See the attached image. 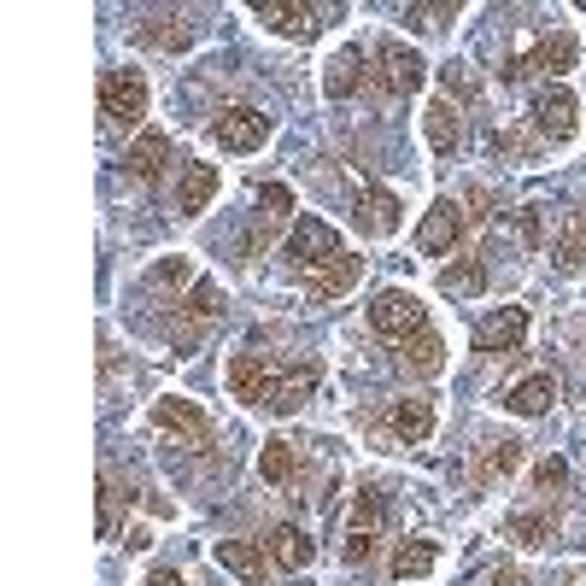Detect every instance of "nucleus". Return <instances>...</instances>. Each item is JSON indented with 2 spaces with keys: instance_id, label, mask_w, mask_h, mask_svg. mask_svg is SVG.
Returning <instances> with one entry per match:
<instances>
[{
  "instance_id": "nucleus-1",
  "label": "nucleus",
  "mask_w": 586,
  "mask_h": 586,
  "mask_svg": "<svg viewBox=\"0 0 586 586\" xmlns=\"http://www.w3.org/2000/svg\"><path fill=\"white\" fill-rule=\"evenodd\" d=\"M370 329L387 334V341H411V334L428 329V311H423V300H416L411 287H382L370 300Z\"/></svg>"
},
{
  "instance_id": "nucleus-2",
  "label": "nucleus",
  "mask_w": 586,
  "mask_h": 586,
  "mask_svg": "<svg viewBox=\"0 0 586 586\" xmlns=\"http://www.w3.org/2000/svg\"><path fill=\"white\" fill-rule=\"evenodd\" d=\"M153 428L182 440L188 452H205L212 446V416H205L194 400H176V393H164V400H153Z\"/></svg>"
},
{
  "instance_id": "nucleus-3",
  "label": "nucleus",
  "mask_w": 586,
  "mask_h": 586,
  "mask_svg": "<svg viewBox=\"0 0 586 586\" xmlns=\"http://www.w3.org/2000/svg\"><path fill=\"white\" fill-rule=\"evenodd\" d=\"M100 112H107V123H118V130H135L146 118V77L141 71H107L100 77Z\"/></svg>"
},
{
  "instance_id": "nucleus-4",
  "label": "nucleus",
  "mask_w": 586,
  "mask_h": 586,
  "mask_svg": "<svg viewBox=\"0 0 586 586\" xmlns=\"http://www.w3.org/2000/svg\"><path fill=\"white\" fill-rule=\"evenodd\" d=\"M282 370H287V364L264 358V352H235V358H229V393H235V400H246V405H270V400H276Z\"/></svg>"
},
{
  "instance_id": "nucleus-5",
  "label": "nucleus",
  "mask_w": 586,
  "mask_h": 586,
  "mask_svg": "<svg viewBox=\"0 0 586 586\" xmlns=\"http://www.w3.org/2000/svg\"><path fill=\"white\" fill-rule=\"evenodd\" d=\"M375 82L405 100V94H416L428 82V65H423L416 48H405V41H382V48H375Z\"/></svg>"
},
{
  "instance_id": "nucleus-6",
  "label": "nucleus",
  "mask_w": 586,
  "mask_h": 586,
  "mask_svg": "<svg viewBox=\"0 0 586 586\" xmlns=\"http://www.w3.org/2000/svg\"><path fill=\"white\" fill-rule=\"evenodd\" d=\"M346 246H341V235L323 223V218H300L293 223V235H287V246H282V259L287 264H300V270H323L329 259H341Z\"/></svg>"
},
{
  "instance_id": "nucleus-7",
  "label": "nucleus",
  "mask_w": 586,
  "mask_h": 586,
  "mask_svg": "<svg viewBox=\"0 0 586 586\" xmlns=\"http://www.w3.org/2000/svg\"><path fill=\"white\" fill-rule=\"evenodd\" d=\"M212 141L223 146V153H259V146L270 141V118L259 107H223L218 123H212Z\"/></svg>"
},
{
  "instance_id": "nucleus-8",
  "label": "nucleus",
  "mask_w": 586,
  "mask_h": 586,
  "mask_svg": "<svg viewBox=\"0 0 586 586\" xmlns=\"http://www.w3.org/2000/svg\"><path fill=\"white\" fill-rule=\"evenodd\" d=\"M534 130L546 135V141H569L575 135V123H580V100L563 89V82H546V89L534 94Z\"/></svg>"
},
{
  "instance_id": "nucleus-9",
  "label": "nucleus",
  "mask_w": 586,
  "mask_h": 586,
  "mask_svg": "<svg viewBox=\"0 0 586 586\" xmlns=\"http://www.w3.org/2000/svg\"><path fill=\"white\" fill-rule=\"evenodd\" d=\"M475 352H493V358H511V352H522V341H528V311L522 305H505V311H493V317H481L475 323Z\"/></svg>"
},
{
  "instance_id": "nucleus-10",
  "label": "nucleus",
  "mask_w": 586,
  "mask_h": 586,
  "mask_svg": "<svg viewBox=\"0 0 586 586\" xmlns=\"http://www.w3.org/2000/svg\"><path fill=\"white\" fill-rule=\"evenodd\" d=\"M575 36L569 30H557V36H546L534 53H522V59H511L505 65V82H522V77H557V71H569L575 65Z\"/></svg>"
},
{
  "instance_id": "nucleus-11",
  "label": "nucleus",
  "mask_w": 586,
  "mask_h": 586,
  "mask_svg": "<svg viewBox=\"0 0 586 586\" xmlns=\"http://www.w3.org/2000/svg\"><path fill=\"white\" fill-rule=\"evenodd\" d=\"M457 235H464V205H457V200H434V205H428V218L416 223V246H423L428 259L452 253Z\"/></svg>"
},
{
  "instance_id": "nucleus-12",
  "label": "nucleus",
  "mask_w": 586,
  "mask_h": 586,
  "mask_svg": "<svg viewBox=\"0 0 586 586\" xmlns=\"http://www.w3.org/2000/svg\"><path fill=\"white\" fill-rule=\"evenodd\" d=\"M364 276V259L358 253H341V259H329L323 270H311L305 276V300L311 305H329V300H341V293H352Z\"/></svg>"
},
{
  "instance_id": "nucleus-13",
  "label": "nucleus",
  "mask_w": 586,
  "mask_h": 586,
  "mask_svg": "<svg viewBox=\"0 0 586 586\" xmlns=\"http://www.w3.org/2000/svg\"><path fill=\"white\" fill-rule=\"evenodd\" d=\"M212 557H218L235 580H246V586H264V580H270V552L259 546V539H218Z\"/></svg>"
},
{
  "instance_id": "nucleus-14",
  "label": "nucleus",
  "mask_w": 586,
  "mask_h": 586,
  "mask_svg": "<svg viewBox=\"0 0 586 586\" xmlns=\"http://www.w3.org/2000/svg\"><path fill=\"white\" fill-rule=\"evenodd\" d=\"M164 164H171V135L164 130H141L130 141V153H123V171H130L135 182H159Z\"/></svg>"
},
{
  "instance_id": "nucleus-15",
  "label": "nucleus",
  "mask_w": 586,
  "mask_h": 586,
  "mask_svg": "<svg viewBox=\"0 0 586 586\" xmlns=\"http://www.w3.org/2000/svg\"><path fill=\"white\" fill-rule=\"evenodd\" d=\"M223 188V176H218V164H182V182H176V212L182 218H200L205 205H212V194Z\"/></svg>"
},
{
  "instance_id": "nucleus-16",
  "label": "nucleus",
  "mask_w": 586,
  "mask_h": 586,
  "mask_svg": "<svg viewBox=\"0 0 586 586\" xmlns=\"http://www.w3.org/2000/svg\"><path fill=\"white\" fill-rule=\"evenodd\" d=\"M264 552H270V563H282V569H311V557H317V539H311L305 528H293V522H282V528H270Z\"/></svg>"
},
{
  "instance_id": "nucleus-17",
  "label": "nucleus",
  "mask_w": 586,
  "mask_h": 586,
  "mask_svg": "<svg viewBox=\"0 0 586 586\" xmlns=\"http://www.w3.org/2000/svg\"><path fill=\"white\" fill-rule=\"evenodd\" d=\"M400 212H405V205L393 200L387 188H370V194L358 200V212H352V218H358V229H364V235H400V223H405Z\"/></svg>"
},
{
  "instance_id": "nucleus-18",
  "label": "nucleus",
  "mask_w": 586,
  "mask_h": 586,
  "mask_svg": "<svg viewBox=\"0 0 586 586\" xmlns=\"http://www.w3.org/2000/svg\"><path fill=\"white\" fill-rule=\"evenodd\" d=\"M259 18H264L276 36H293V41H311V36L323 30V24H317V7H287V0H264Z\"/></svg>"
},
{
  "instance_id": "nucleus-19",
  "label": "nucleus",
  "mask_w": 586,
  "mask_h": 586,
  "mask_svg": "<svg viewBox=\"0 0 586 586\" xmlns=\"http://www.w3.org/2000/svg\"><path fill=\"white\" fill-rule=\"evenodd\" d=\"M387 428L400 434L405 446H423V440L434 434V405H428V400H416V393H411V400H400V405L387 411Z\"/></svg>"
},
{
  "instance_id": "nucleus-20",
  "label": "nucleus",
  "mask_w": 586,
  "mask_h": 586,
  "mask_svg": "<svg viewBox=\"0 0 586 586\" xmlns=\"http://www.w3.org/2000/svg\"><path fill=\"white\" fill-rule=\"evenodd\" d=\"M552 405H557V382H552V375H528V382H516L505 393V411H516V416H546Z\"/></svg>"
},
{
  "instance_id": "nucleus-21",
  "label": "nucleus",
  "mask_w": 586,
  "mask_h": 586,
  "mask_svg": "<svg viewBox=\"0 0 586 586\" xmlns=\"http://www.w3.org/2000/svg\"><path fill=\"white\" fill-rule=\"evenodd\" d=\"M400 364L411 370V375H440L446 370V341L440 334H411V341H400Z\"/></svg>"
},
{
  "instance_id": "nucleus-22",
  "label": "nucleus",
  "mask_w": 586,
  "mask_h": 586,
  "mask_svg": "<svg viewBox=\"0 0 586 586\" xmlns=\"http://www.w3.org/2000/svg\"><path fill=\"white\" fill-rule=\"evenodd\" d=\"M440 293H446V300H475V293H487V270L475 259H457V264L440 270Z\"/></svg>"
},
{
  "instance_id": "nucleus-23",
  "label": "nucleus",
  "mask_w": 586,
  "mask_h": 586,
  "mask_svg": "<svg viewBox=\"0 0 586 586\" xmlns=\"http://www.w3.org/2000/svg\"><path fill=\"white\" fill-rule=\"evenodd\" d=\"M434 539H405L400 552H393V580H423L434 569Z\"/></svg>"
},
{
  "instance_id": "nucleus-24",
  "label": "nucleus",
  "mask_w": 586,
  "mask_h": 586,
  "mask_svg": "<svg viewBox=\"0 0 586 586\" xmlns=\"http://www.w3.org/2000/svg\"><path fill=\"white\" fill-rule=\"evenodd\" d=\"M141 41H146V48H159V53H182L188 41H194V30H188L182 18H146Z\"/></svg>"
},
{
  "instance_id": "nucleus-25",
  "label": "nucleus",
  "mask_w": 586,
  "mask_h": 586,
  "mask_svg": "<svg viewBox=\"0 0 586 586\" xmlns=\"http://www.w3.org/2000/svg\"><path fill=\"white\" fill-rule=\"evenodd\" d=\"M259 475H264V481H276V487H287V481L300 475V457H293L287 440H264V452H259Z\"/></svg>"
},
{
  "instance_id": "nucleus-26",
  "label": "nucleus",
  "mask_w": 586,
  "mask_h": 586,
  "mask_svg": "<svg viewBox=\"0 0 586 586\" xmlns=\"http://www.w3.org/2000/svg\"><path fill=\"white\" fill-rule=\"evenodd\" d=\"M358 82H364V59H358V53H334L323 89H329L334 100H346V94H358Z\"/></svg>"
},
{
  "instance_id": "nucleus-27",
  "label": "nucleus",
  "mask_w": 586,
  "mask_h": 586,
  "mask_svg": "<svg viewBox=\"0 0 586 586\" xmlns=\"http://www.w3.org/2000/svg\"><path fill=\"white\" fill-rule=\"evenodd\" d=\"M457 135H464V118L452 112V100H434V107H428V141L440 146V153H452Z\"/></svg>"
},
{
  "instance_id": "nucleus-28",
  "label": "nucleus",
  "mask_w": 586,
  "mask_h": 586,
  "mask_svg": "<svg viewBox=\"0 0 586 586\" xmlns=\"http://www.w3.org/2000/svg\"><path fill=\"white\" fill-rule=\"evenodd\" d=\"M516 464H522V440H493L487 457L475 464V475H481V481H498V475H511Z\"/></svg>"
},
{
  "instance_id": "nucleus-29",
  "label": "nucleus",
  "mask_w": 586,
  "mask_h": 586,
  "mask_svg": "<svg viewBox=\"0 0 586 586\" xmlns=\"http://www.w3.org/2000/svg\"><path fill=\"white\" fill-rule=\"evenodd\" d=\"M182 311H188V317H194V323H212V317H218V311H223V287L200 276L194 287H188V300H182Z\"/></svg>"
},
{
  "instance_id": "nucleus-30",
  "label": "nucleus",
  "mask_w": 586,
  "mask_h": 586,
  "mask_svg": "<svg viewBox=\"0 0 586 586\" xmlns=\"http://www.w3.org/2000/svg\"><path fill=\"white\" fill-rule=\"evenodd\" d=\"M382 522H387V498L364 487L358 498H352V528H364V534H382Z\"/></svg>"
},
{
  "instance_id": "nucleus-31",
  "label": "nucleus",
  "mask_w": 586,
  "mask_h": 586,
  "mask_svg": "<svg viewBox=\"0 0 586 586\" xmlns=\"http://www.w3.org/2000/svg\"><path fill=\"white\" fill-rule=\"evenodd\" d=\"M552 259H557V270H580V264H586V241H580V229H575V223H569V229H563V235H557Z\"/></svg>"
},
{
  "instance_id": "nucleus-32",
  "label": "nucleus",
  "mask_w": 586,
  "mask_h": 586,
  "mask_svg": "<svg viewBox=\"0 0 586 586\" xmlns=\"http://www.w3.org/2000/svg\"><path fill=\"white\" fill-rule=\"evenodd\" d=\"M259 212L282 223V218L293 212V188H287V182H264V188H259Z\"/></svg>"
},
{
  "instance_id": "nucleus-33",
  "label": "nucleus",
  "mask_w": 586,
  "mask_h": 586,
  "mask_svg": "<svg viewBox=\"0 0 586 586\" xmlns=\"http://www.w3.org/2000/svg\"><path fill=\"white\" fill-rule=\"evenodd\" d=\"M552 528H557V522H552V516H539V511H534V516H516V522H511V534L522 539V546H539V539H552Z\"/></svg>"
},
{
  "instance_id": "nucleus-34",
  "label": "nucleus",
  "mask_w": 586,
  "mask_h": 586,
  "mask_svg": "<svg viewBox=\"0 0 586 586\" xmlns=\"http://www.w3.org/2000/svg\"><path fill=\"white\" fill-rule=\"evenodd\" d=\"M440 82H446V100H475V77H469V65H457V59L440 71Z\"/></svg>"
},
{
  "instance_id": "nucleus-35",
  "label": "nucleus",
  "mask_w": 586,
  "mask_h": 586,
  "mask_svg": "<svg viewBox=\"0 0 586 586\" xmlns=\"http://www.w3.org/2000/svg\"><path fill=\"white\" fill-rule=\"evenodd\" d=\"M153 282H164V287H182V282H194V264H188V259H164V264L153 270Z\"/></svg>"
},
{
  "instance_id": "nucleus-36",
  "label": "nucleus",
  "mask_w": 586,
  "mask_h": 586,
  "mask_svg": "<svg viewBox=\"0 0 586 586\" xmlns=\"http://www.w3.org/2000/svg\"><path fill=\"white\" fill-rule=\"evenodd\" d=\"M534 481H539V487L552 493V487H563V481H569V464H563V457H546V464L534 469Z\"/></svg>"
},
{
  "instance_id": "nucleus-37",
  "label": "nucleus",
  "mask_w": 586,
  "mask_h": 586,
  "mask_svg": "<svg viewBox=\"0 0 586 586\" xmlns=\"http://www.w3.org/2000/svg\"><path fill=\"white\" fill-rule=\"evenodd\" d=\"M522 241H528V246H539V241H546V223H539V205H522Z\"/></svg>"
},
{
  "instance_id": "nucleus-38",
  "label": "nucleus",
  "mask_w": 586,
  "mask_h": 586,
  "mask_svg": "<svg viewBox=\"0 0 586 586\" xmlns=\"http://www.w3.org/2000/svg\"><path fill=\"white\" fill-rule=\"evenodd\" d=\"M370 552H375V534L352 528V539H346V563H370Z\"/></svg>"
},
{
  "instance_id": "nucleus-39",
  "label": "nucleus",
  "mask_w": 586,
  "mask_h": 586,
  "mask_svg": "<svg viewBox=\"0 0 586 586\" xmlns=\"http://www.w3.org/2000/svg\"><path fill=\"white\" fill-rule=\"evenodd\" d=\"M146 586H188V580H182V575H171V569H159V575L146 580Z\"/></svg>"
},
{
  "instance_id": "nucleus-40",
  "label": "nucleus",
  "mask_w": 586,
  "mask_h": 586,
  "mask_svg": "<svg viewBox=\"0 0 586 586\" xmlns=\"http://www.w3.org/2000/svg\"><path fill=\"white\" fill-rule=\"evenodd\" d=\"M493 586H522V575H516V569H498V575H493Z\"/></svg>"
},
{
  "instance_id": "nucleus-41",
  "label": "nucleus",
  "mask_w": 586,
  "mask_h": 586,
  "mask_svg": "<svg viewBox=\"0 0 586 586\" xmlns=\"http://www.w3.org/2000/svg\"><path fill=\"white\" fill-rule=\"evenodd\" d=\"M575 229H580V241H586V212H580V218H575Z\"/></svg>"
}]
</instances>
